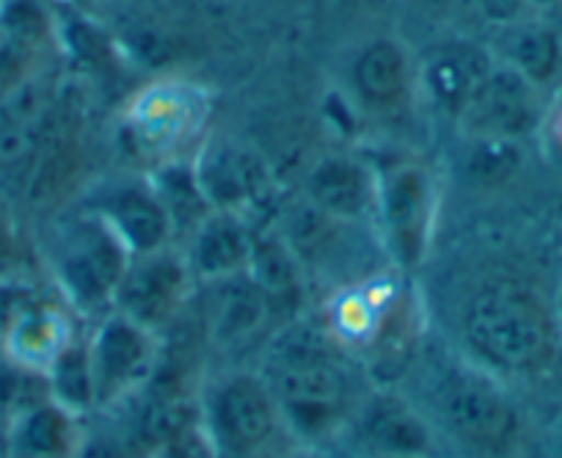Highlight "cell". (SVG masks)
I'll list each match as a JSON object with an SVG mask.
<instances>
[{"label":"cell","mask_w":562,"mask_h":458,"mask_svg":"<svg viewBox=\"0 0 562 458\" xmlns=\"http://www.w3.org/2000/svg\"><path fill=\"white\" fill-rule=\"evenodd\" d=\"M469 359L496 379H529L554 359V304L516 277H491L469 293L461 310Z\"/></svg>","instance_id":"obj_1"},{"label":"cell","mask_w":562,"mask_h":458,"mask_svg":"<svg viewBox=\"0 0 562 458\" xmlns=\"http://www.w3.org/2000/svg\"><path fill=\"white\" fill-rule=\"evenodd\" d=\"M262 376L276 395L284 425L299 439L331 434L348 417V373L317 328L284 323L270 346Z\"/></svg>","instance_id":"obj_2"},{"label":"cell","mask_w":562,"mask_h":458,"mask_svg":"<svg viewBox=\"0 0 562 458\" xmlns=\"http://www.w3.org/2000/svg\"><path fill=\"white\" fill-rule=\"evenodd\" d=\"M130 252L111 226L86 208L58 224L50 241V271L58 295L72 312L102 317L130 262Z\"/></svg>","instance_id":"obj_3"},{"label":"cell","mask_w":562,"mask_h":458,"mask_svg":"<svg viewBox=\"0 0 562 458\" xmlns=\"http://www.w3.org/2000/svg\"><path fill=\"white\" fill-rule=\"evenodd\" d=\"M434 412L441 428L469 450L507 456L521 439V412L507 395L502 379L474 365H450L436 381Z\"/></svg>","instance_id":"obj_4"},{"label":"cell","mask_w":562,"mask_h":458,"mask_svg":"<svg viewBox=\"0 0 562 458\" xmlns=\"http://www.w3.org/2000/svg\"><path fill=\"white\" fill-rule=\"evenodd\" d=\"M199 420L218 458H262L288 431L276 395L262 373L235 370L207 387Z\"/></svg>","instance_id":"obj_5"},{"label":"cell","mask_w":562,"mask_h":458,"mask_svg":"<svg viewBox=\"0 0 562 458\" xmlns=\"http://www.w3.org/2000/svg\"><path fill=\"white\" fill-rule=\"evenodd\" d=\"M439 188L422 164L405 160L378 171L375 224L389 262L403 273H416L428 260L436 233Z\"/></svg>","instance_id":"obj_6"},{"label":"cell","mask_w":562,"mask_h":458,"mask_svg":"<svg viewBox=\"0 0 562 458\" xmlns=\"http://www.w3.org/2000/svg\"><path fill=\"white\" fill-rule=\"evenodd\" d=\"M86 348L97 409H113L149 384L160 359V334L111 310L97 317Z\"/></svg>","instance_id":"obj_7"},{"label":"cell","mask_w":562,"mask_h":458,"mask_svg":"<svg viewBox=\"0 0 562 458\" xmlns=\"http://www.w3.org/2000/svg\"><path fill=\"white\" fill-rule=\"evenodd\" d=\"M345 91L367 116L392 120L419 97L416 58L394 34H372L350 51Z\"/></svg>","instance_id":"obj_8"},{"label":"cell","mask_w":562,"mask_h":458,"mask_svg":"<svg viewBox=\"0 0 562 458\" xmlns=\"http://www.w3.org/2000/svg\"><path fill=\"white\" fill-rule=\"evenodd\" d=\"M193 273L186 255L177 246L130 257L122 279L113 293L111 310L122 312L130 321L164 334L186 310L193 293Z\"/></svg>","instance_id":"obj_9"},{"label":"cell","mask_w":562,"mask_h":458,"mask_svg":"<svg viewBox=\"0 0 562 458\" xmlns=\"http://www.w3.org/2000/svg\"><path fill=\"white\" fill-rule=\"evenodd\" d=\"M494 64L496 58L477 42H441L416 62L419 97H425L441 116L463 125Z\"/></svg>","instance_id":"obj_10"},{"label":"cell","mask_w":562,"mask_h":458,"mask_svg":"<svg viewBox=\"0 0 562 458\" xmlns=\"http://www.w3.org/2000/svg\"><path fill=\"white\" fill-rule=\"evenodd\" d=\"M353 431L370 458H434L428 417L392 390H378L353 406Z\"/></svg>","instance_id":"obj_11"},{"label":"cell","mask_w":562,"mask_h":458,"mask_svg":"<svg viewBox=\"0 0 562 458\" xmlns=\"http://www.w3.org/2000/svg\"><path fill=\"white\" fill-rule=\"evenodd\" d=\"M89 210H94L111 226L133 257L166 249L177 241L175 224L149 177H124L108 182Z\"/></svg>","instance_id":"obj_12"},{"label":"cell","mask_w":562,"mask_h":458,"mask_svg":"<svg viewBox=\"0 0 562 458\" xmlns=\"http://www.w3.org/2000/svg\"><path fill=\"white\" fill-rule=\"evenodd\" d=\"M191 164L213 210L246 215V210L262 202L268 193L270 169L262 155L248 144L218 138L202 147Z\"/></svg>","instance_id":"obj_13"},{"label":"cell","mask_w":562,"mask_h":458,"mask_svg":"<svg viewBox=\"0 0 562 458\" xmlns=\"http://www.w3.org/2000/svg\"><path fill=\"white\" fill-rule=\"evenodd\" d=\"M75 337H78V332L72 326V310L64 301H53L42 295L40 290H34L3 326L0 346H3V354L12 365L45 376L53 359Z\"/></svg>","instance_id":"obj_14"},{"label":"cell","mask_w":562,"mask_h":458,"mask_svg":"<svg viewBox=\"0 0 562 458\" xmlns=\"http://www.w3.org/2000/svg\"><path fill=\"white\" fill-rule=\"evenodd\" d=\"M304 199L328 219L364 224L375 219L378 171L359 155H323L306 175Z\"/></svg>","instance_id":"obj_15"},{"label":"cell","mask_w":562,"mask_h":458,"mask_svg":"<svg viewBox=\"0 0 562 458\" xmlns=\"http://www.w3.org/2000/svg\"><path fill=\"white\" fill-rule=\"evenodd\" d=\"M540 122V89L510 64L496 62L477 102L463 120L472 136L524 142Z\"/></svg>","instance_id":"obj_16"},{"label":"cell","mask_w":562,"mask_h":458,"mask_svg":"<svg viewBox=\"0 0 562 458\" xmlns=\"http://www.w3.org/2000/svg\"><path fill=\"white\" fill-rule=\"evenodd\" d=\"M254 230L246 215L232 210H210L199 226L186 238L188 268L196 282H218L248 268L251 260Z\"/></svg>","instance_id":"obj_17"},{"label":"cell","mask_w":562,"mask_h":458,"mask_svg":"<svg viewBox=\"0 0 562 458\" xmlns=\"http://www.w3.org/2000/svg\"><path fill=\"white\" fill-rule=\"evenodd\" d=\"M83 439V417L45 395L12 414L7 458H78Z\"/></svg>","instance_id":"obj_18"},{"label":"cell","mask_w":562,"mask_h":458,"mask_svg":"<svg viewBox=\"0 0 562 458\" xmlns=\"http://www.w3.org/2000/svg\"><path fill=\"white\" fill-rule=\"evenodd\" d=\"M246 273L262 290L276 321L293 323L299 317L306 293V268L279 233V226L254 230L251 260H248Z\"/></svg>","instance_id":"obj_19"},{"label":"cell","mask_w":562,"mask_h":458,"mask_svg":"<svg viewBox=\"0 0 562 458\" xmlns=\"http://www.w3.org/2000/svg\"><path fill=\"white\" fill-rule=\"evenodd\" d=\"M273 321L268 299L246 271L210 282L207 332L221 346H240Z\"/></svg>","instance_id":"obj_20"},{"label":"cell","mask_w":562,"mask_h":458,"mask_svg":"<svg viewBox=\"0 0 562 458\" xmlns=\"http://www.w3.org/2000/svg\"><path fill=\"white\" fill-rule=\"evenodd\" d=\"M502 62L510 64L535 89H549L562 72L560 34L546 23L518 20V23L507 25L505 56H502Z\"/></svg>","instance_id":"obj_21"},{"label":"cell","mask_w":562,"mask_h":458,"mask_svg":"<svg viewBox=\"0 0 562 458\" xmlns=\"http://www.w3.org/2000/svg\"><path fill=\"white\" fill-rule=\"evenodd\" d=\"M149 182L158 191L160 202H164L166 213H169L171 224H175L177 238H188L199 226V221L210 213V202L204 197L199 177L193 171L191 160H169V164L158 166L149 175Z\"/></svg>","instance_id":"obj_22"},{"label":"cell","mask_w":562,"mask_h":458,"mask_svg":"<svg viewBox=\"0 0 562 458\" xmlns=\"http://www.w3.org/2000/svg\"><path fill=\"white\" fill-rule=\"evenodd\" d=\"M47 395L78 417L97 412L94 403V379H91L89 348L86 337H75L61 354L45 370Z\"/></svg>","instance_id":"obj_23"},{"label":"cell","mask_w":562,"mask_h":458,"mask_svg":"<svg viewBox=\"0 0 562 458\" xmlns=\"http://www.w3.org/2000/svg\"><path fill=\"white\" fill-rule=\"evenodd\" d=\"M158 108L153 102H144V108L138 116V125L140 131H147L149 144H171L182 136L180 131H186L188 122H191V108L186 100H180L177 94H166V97H155Z\"/></svg>","instance_id":"obj_24"},{"label":"cell","mask_w":562,"mask_h":458,"mask_svg":"<svg viewBox=\"0 0 562 458\" xmlns=\"http://www.w3.org/2000/svg\"><path fill=\"white\" fill-rule=\"evenodd\" d=\"M521 166V142L474 136L472 175L483 182H499Z\"/></svg>","instance_id":"obj_25"},{"label":"cell","mask_w":562,"mask_h":458,"mask_svg":"<svg viewBox=\"0 0 562 458\" xmlns=\"http://www.w3.org/2000/svg\"><path fill=\"white\" fill-rule=\"evenodd\" d=\"M155 458H218L213 442L204 434L202 420L193 425H188L186 431L175 434L171 439H166L164 445H158L153 450Z\"/></svg>","instance_id":"obj_26"},{"label":"cell","mask_w":562,"mask_h":458,"mask_svg":"<svg viewBox=\"0 0 562 458\" xmlns=\"http://www.w3.org/2000/svg\"><path fill=\"white\" fill-rule=\"evenodd\" d=\"M20 260H23V244H20L18 224L0 208V282L20 277Z\"/></svg>","instance_id":"obj_27"},{"label":"cell","mask_w":562,"mask_h":458,"mask_svg":"<svg viewBox=\"0 0 562 458\" xmlns=\"http://www.w3.org/2000/svg\"><path fill=\"white\" fill-rule=\"evenodd\" d=\"M551 304H554V323H557V337H560V348H562V282L557 284L554 295H551Z\"/></svg>","instance_id":"obj_28"},{"label":"cell","mask_w":562,"mask_h":458,"mask_svg":"<svg viewBox=\"0 0 562 458\" xmlns=\"http://www.w3.org/2000/svg\"><path fill=\"white\" fill-rule=\"evenodd\" d=\"M527 9H535V12H546V9L562 7V0H521Z\"/></svg>","instance_id":"obj_29"},{"label":"cell","mask_w":562,"mask_h":458,"mask_svg":"<svg viewBox=\"0 0 562 458\" xmlns=\"http://www.w3.org/2000/svg\"><path fill=\"white\" fill-rule=\"evenodd\" d=\"M353 9H370V7H381L383 0H348Z\"/></svg>","instance_id":"obj_30"},{"label":"cell","mask_w":562,"mask_h":458,"mask_svg":"<svg viewBox=\"0 0 562 458\" xmlns=\"http://www.w3.org/2000/svg\"><path fill=\"white\" fill-rule=\"evenodd\" d=\"M425 3H430V7H452L458 0H425Z\"/></svg>","instance_id":"obj_31"},{"label":"cell","mask_w":562,"mask_h":458,"mask_svg":"<svg viewBox=\"0 0 562 458\" xmlns=\"http://www.w3.org/2000/svg\"><path fill=\"white\" fill-rule=\"evenodd\" d=\"M273 458H306V456H301V453H279V456Z\"/></svg>","instance_id":"obj_32"}]
</instances>
